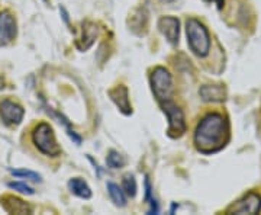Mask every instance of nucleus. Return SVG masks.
I'll return each instance as SVG.
<instances>
[{"label": "nucleus", "mask_w": 261, "mask_h": 215, "mask_svg": "<svg viewBox=\"0 0 261 215\" xmlns=\"http://www.w3.org/2000/svg\"><path fill=\"white\" fill-rule=\"evenodd\" d=\"M109 96L112 99L115 105L119 108V111L125 115H129L132 112V106H130L129 102V93H128V89L126 86L123 84H119L116 87H113L109 90Z\"/></svg>", "instance_id": "obj_10"}, {"label": "nucleus", "mask_w": 261, "mask_h": 215, "mask_svg": "<svg viewBox=\"0 0 261 215\" xmlns=\"http://www.w3.org/2000/svg\"><path fill=\"white\" fill-rule=\"evenodd\" d=\"M151 87L155 94L159 102H167L171 101L174 93V86H173V77L170 75L167 68L164 67H155L151 75Z\"/></svg>", "instance_id": "obj_4"}, {"label": "nucleus", "mask_w": 261, "mask_h": 215, "mask_svg": "<svg viewBox=\"0 0 261 215\" xmlns=\"http://www.w3.org/2000/svg\"><path fill=\"white\" fill-rule=\"evenodd\" d=\"M108 190H109L111 199H112L115 205L121 206V208L126 205V198H125V192H123L122 187L118 186L116 183L109 182V183H108Z\"/></svg>", "instance_id": "obj_14"}, {"label": "nucleus", "mask_w": 261, "mask_h": 215, "mask_svg": "<svg viewBox=\"0 0 261 215\" xmlns=\"http://www.w3.org/2000/svg\"><path fill=\"white\" fill-rule=\"evenodd\" d=\"M229 140V124L222 113H207L195 130V146L203 154H214L222 150Z\"/></svg>", "instance_id": "obj_1"}, {"label": "nucleus", "mask_w": 261, "mask_h": 215, "mask_svg": "<svg viewBox=\"0 0 261 215\" xmlns=\"http://www.w3.org/2000/svg\"><path fill=\"white\" fill-rule=\"evenodd\" d=\"M9 172L13 176H16V178H25L32 180V182H41V176L38 173H35V172H31V170H25V169L13 170V169H10Z\"/></svg>", "instance_id": "obj_17"}, {"label": "nucleus", "mask_w": 261, "mask_h": 215, "mask_svg": "<svg viewBox=\"0 0 261 215\" xmlns=\"http://www.w3.org/2000/svg\"><path fill=\"white\" fill-rule=\"evenodd\" d=\"M199 94L205 102H222L226 98V90L222 84H206L200 87Z\"/></svg>", "instance_id": "obj_12"}, {"label": "nucleus", "mask_w": 261, "mask_h": 215, "mask_svg": "<svg viewBox=\"0 0 261 215\" xmlns=\"http://www.w3.org/2000/svg\"><path fill=\"white\" fill-rule=\"evenodd\" d=\"M261 211V197L255 192L247 194L243 199L226 209L228 214H258Z\"/></svg>", "instance_id": "obj_6"}, {"label": "nucleus", "mask_w": 261, "mask_h": 215, "mask_svg": "<svg viewBox=\"0 0 261 215\" xmlns=\"http://www.w3.org/2000/svg\"><path fill=\"white\" fill-rule=\"evenodd\" d=\"M206 2H214V3H216V6H218L219 9H222V8H224V3H225V0H206Z\"/></svg>", "instance_id": "obj_19"}, {"label": "nucleus", "mask_w": 261, "mask_h": 215, "mask_svg": "<svg viewBox=\"0 0 261 215\" xmlns=\"http://www.w3.org/2000/svg\"><path fill=\"white\" fill-rule=\"evenodd\" d=\"M0 115L5 124L8 125H19L23 115H25V109L19 105V103L13 102L10 99H5L0 103Z\"/></svg>", "instance_id": "obj_8"}, {"label": "nucleus", "mask_w": 261, "mask_h": 215, "mask_svg": "<svg viewBox=\"0 0 261 215\" xmlns=\"http://www.w3.org/2000/svg\"><path fill=\"white\" fill-rule=\"evenodd\" d=\"M32 142L35 144L38 151L48 157H58L61 154V149L58 146L56 134L53 127L47 122H39L32 131Z\"/></svg>", "instance_id": "obj_3"}, {"label": "nucleus", "mask_w": 261, "mask_h": 215, "mask_svg": "<svg viewBox=\"0 0 261 215\" xmlns=\"http://www.w3.org/2000/svg\"><path fill=\"white\" fill-rule=\"evenodd\" d=\"M10 189H15L20 194H27V195H34V189L29 187L27 183H20V182H10L9 183Z\"/></svg>", "instance_id": "obj_18"}, {"label": "nucleus", "mask_w": 261, "mask_h": 215, "mask_svg": "<svg viewBox=\"0 0 261 215\" xmlns=\"http://www.w3.org/2000/svg\"><path fill=\"white\" fill-rule=\"evenodd\" d=\"M186 32L190 50L197 57L207 56L211 50V37L205 25L195 18L187 19Z\"/></svg>", "instance_id": "obj_2"}, {"label": "nucleus", "mask_w": 261, "mask_h": 215, "mask_svg": "<svg viewBox=\"0 0 261 215\" xmlns=\"http://www.w3.org/2000/svg\"><path fill=\"white\" fill-rule=\"evenodd\" d=\"M164 112L168 118V135L171 138H178L186 132V121L185 113L173 101L161 103Z\"/></svg>", "instance_id": "obj_5"}, {"label": "nucleus", "mask_w": 261, "mask_h": 215, "mask_svg": "<svg viewBox=\"0 0 261 215\" xmlns=\"http://www.w3.org/2000/svg\"><path fill=\"white\" fill-rule=\"evenodd\" d=\"M2 206L9 214H31L32 212V206L23 202L22 199L12 197V195H6L2 198Z\"/></svg>", "instance_id": "obj_11"}, {"label": "nucleus", "mask_w": 261, "mask_h": 215, "mask_svg": "<svg viewBox=\"0 0 261 215\" xmlns=\"http://www.w3.org/2000/svg\"><path fill=\"white\" fill-rule=\"evenodd\" d=\"M68 189L71 190V194H74L75 197L83 198V199H89V198L92 197L90 187H89V185L82 178L71 179L68 182Z\"/></svg>", "instance_id": "obj_13"}, {"label": "nucleus", "mask_w": 261, "mask_h": 215, "mask_svg": "<svg viewBox=\"0 0 261 215\" xmlns=\"http://www.w3.org/2000/svg\"><path fill=\"white\" fill-rule=\"evenodd\" d=\"M163 2H166V3H171V2H174V0H163Z\"/></svg>", "instance_id": "obj_20"}, {"label": "nucleus", "mask_w": 261, "mask_h": 215, "mask_svg": "<svg viewBox=\"0 0 261 215\" xmlns=\"http://www.w3.org/2000/svg\"><path fill=\"white\" fill-rule=\"evenodd\" d=\"M18 34L16 19L12 16V13L5 10L0 13V47H5L10 44Z\"/></svg>", "instance_id": "obj_7"}, {"label": "nucleus", "mask_w": 261, "mask_h": 215, "mask_svg": "<svg viewBox=\"0 0 261 215\" xmlns=\"http://www.w3.org/2000/svg\"><path fill=\"white\" fill-rule=\"evenodd\" d=\"M159 28L163 35L167 38L168 42L177 44L178 34H180V22L177 18L173 16H163L159 20Z\"/></svg>", "instance_id": "obj_9"}, {"label": "nucleus", "mask_w": 261, "mask_h": 215, "mask_svg": "<svg viewBox=\"0 0 261 215\" xmlns=\"http://www.w3.org/2000/svg\"><path fill=\"white\" fill-rule=\"evenodd\" d=\"M122 186H123V192L128 195V197L134 198L137 195V180L132 175H125L123 182H122Z\"/></svg>", "instance_id": "obj_15"}, {"label": "nucleus", "mask_w": 261, "mask_h": 215, "mask_svg": "<svg viewBox=\"0 0 261 215\" xmlns=\"http://www.w3.org/2000/svg\"><path fill=\"white\" fill-rule=\"evenodd\" d=\"M106 163H108V166H109V168L121 169V168H123V164H125V159L122 157L118 151L111 150V151H109V154H108Z\"/></svg>", "instance_id": "obj_16"}]
</instances>
